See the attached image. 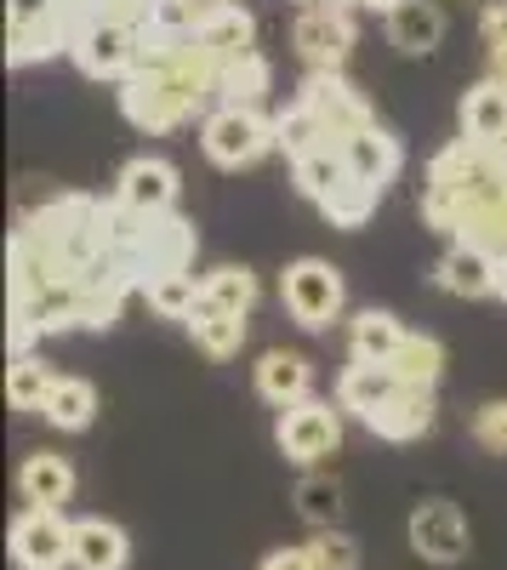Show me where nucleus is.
<instances>
[{"label":"nucleus","instance_id":"f03ea898","mask_svg":"<svg viewBox=\"0 0 507 570\" xmlns=\"http://www.w3.org/2000/svg\"><path fill=\"white\" fill-rule=\"evenodd\" d=\"M280 303L286 314L302 325V331H331L348 308V285H342V268L326 263V257H297L286 263L280 274Z\"/></svg>","mask_w":507,"mask_h":570},{"label":"nucleus","instance_id":"c9c22d12","mask_svg":"<svg viewBox=\"0 0 507 570\" xmlns=\"http://www.w3.org/2000/svg\"><path fill=\"white\" fill-rule=\"evenodd\" d=\"M58 12H63V0H7V29H29V23H46Z\"/></svg>","mask_w":507,"mask_h":570},{"label":"nucleus","instance_id":"cd10ccee","mask_svg":"<svg viewBox=\"0 0 507 570\" xmlns=\"http://www.w3.org/2000/svg\"><path fill=\"white\" fill-rule=\"evenodd\" d=\"M291 177H297V195L319 206V200H326L337 183H348V160H342L337 142H326V149H314V155L291 160Z\"/></svg>","mask_w":507,"mask_h":570},{"label":"nucleus","instance_id":"20e7f679","mask_svg":"<svg viewBox=\"0 0 507 570\" xmlns=\"http://www.w3.org/2000/svg\"><path fill=\"white\" fill-rule=\"evenodd\" d=\"M274 440L280 451L302 468H319L326 456H337L342 445V405L331 400H302V405H286L280 422H274Z\"/></svg>","mask_w":507,"mask_h":570},{"label":"nucleus","instance_id":"37998d69","mask_svg":"<svg viewBox=\"0 0 507 570\" xmlns=\"http://www.w3.org/2000/svg\"><path fill=\"white\" fill-rule=\"evenodd\" d=\"M496 155H501V160H507V137H501V142H496Z\"/></svg>","mask_w":507,"mask_h":570},{"label":"nucleus","instance_id":"ea45409f","mask_svg":"<svg viewBox=\"0 0 507 570\" xmlns=\"http://www.w3.org/2000/svg\"><path fill=\"white\" fill-rule=\"evenodd\" d=\"M496 297H501V303H507V252H501V257H496Z\"/></svg>","mask_w":507,"mask_h":570},{"label":"nucleus","instance_id":"473e14b6","mask_svg":"<svg viewBox=\"0 0 507 570\" xmlns=\"http://www.w3.org/2000/svg\"><path fill=\"white\" fill-rule=\"evenodd\" d=\"M206 7H211V0H149L143 23H149V29H160V35H177V40H195V29H200Z\"/></svg>","mask_w":507,"mask_h":570},{"label":"nucleus","instance_id":"bb28decb","mask_svg":"<svg viewBox=\"0 0 507 570\" xmlns=\"http://www.w3.org/2000/svg\"><path fill=\"white\" fill-rule=\"evenodd\" d=\"M394 376L405 389H439V376H445V343L439 337H417L410 331L405 348L394 354Z\"/></svg>","mask_w":507,"mask_h":570},{"label":"nucleus","instance_id":"f704fd0d","mask_svg":"<svg viewBox=\"0 0 507 570\" xmlns=\"http://www.w3.org/2000/svg\"><path fill=\"white\" fill-rule=\"evenodd\" d=\"M474 440L490 451V456H507V400H485L474 411Z\"/></svg>","mask_w":507,"mask_h":570},{"label":"nucleus","instance_id":"6e6552de","mask_svg":"<svg viewBox=\"0 0 507 570\" xmlns=\"http://www.w3.org/2000/svg\"><path fill=\"white\" fill-rule=\"evenodd\" d=\"M405 537H410V548H417L428 564H456V559H468V542H474L463 508L445 502V497H428V502L410 508Z\"/></svg>","mask_w":507,"mask_h":570},{"label":"nucleus","instance_id":"9d476101","mask_svg":"<svg viewBox=\"0 0 507 570\" xmlns=\"http://www.w3.org/2000/svg\"><path fill=\"white\" fill-rule=\"evenodd\" d=\"M251 376H257V394H262L274 411L314 400V360L297 354V348H268V354L257 360Z\"/></svg>","mask_w":507,"mask_h":570},{"label":"nucleus","instance_id":"4be33fe9","mask_svg":"<svg viewBox=\"0 0 507 570\" xmlns=\"http://www.w3.org/2000/svg\"><path fill=\"white\" fill-rule=\"evenodd\" d=\"M268 86H274V69L262 52H246V58H228L222 75H217V104H240V109H262L268 104Z\"/></svg>","mask_w":507,"mask_h":570},{"label":"nucleus","instance_id":"f3484780","mask_svg":"<svg viewBox=\"0 0 507 570\" xmlns=\"http://www.w3.org/2000/svg\"><path fill=\"white\" fill-rule=\"evenodd\" d=\"M445 40V12L439 0H399L388 12V46L405 58H428L434 46Z\"/></svg>","mask_w":507,"mask_h":570},{"label":"nucleus","instance_id":"ddd939ff","mask_svg":"<svg viewBox=\"0 0 507 570\" xmlns=\"http://www.w3.org/2000/svg\"><path fill=\"white\" fill-rule=\"evenodd\" d=\"M195 40L206 46L217 63L246 58V52H257V18L240 7V0H211L206 18H200V29H195Z\"/></svg>","mask_w":507,"mask_h":570},{"label":"nucleus","instance_id":"a211bd4d","mask_svg":"<svg viewBox=\"0 0 507 570\" xmlns=\"http://www.w3.org/2000/svg\"><path fill=\"white\" fill-rule=\"evenodd\" d=\"M18 491L29 508H63L74 497V468L58 451H29L18 468Z\"/></svg>","mask_w":507,"mask_h":570},{"label":"nucleus","instance_id":"a19ab883","mask_svg":"<svg viewBox=\"0 0 507 570\" xmlns=\"http://www.w3.org/2000/svg\"><path fill=\"white\" fill-rule=\"evenodd\" d=\"M354 7H371V12H382V18H388V12L399 7V0H354Z\"/></svg>","mask_w":507,"mask_h":570},{"label":"nucleus","instance_id":"dca6fc26","mask_svg":"<svg viewBox=\"0 0 507 570\" xmlns=\"http://www.w3.org/2000/svg\"><path fill=\"white\" fill-rule=\"evenodd\" d=\"M434 416H439L434 389H399L365 428H371V434H382V440H394V445H410V440H422L428 428H434Z\"/></svg>","mask_w":507,"mask_h":570},{"label":"nucleus","instance_id":"423d86ee","mask_svg":"<svg viewBox=\"0 0 507 570\" xmlns=\"http://www.w3.org/2000/svg\"><path fill=\"white\" fill-rule=\"evenodd\" d=\"M291 46L302 69H342L354 52V12L342 0H326V7H302L291 23Z\"/></svg>","mask_w":507,"mask_h":570},{"label":"nucleus","instance_id":"7ed1b4c3","mask_svg":"<svg viewBox=\"0 0 507 570\" xmlns=\"http://www.w3.org/2000/svg\"><path fill=\"white\" fill-rule=\"evenodd\" d=\"M297 104L314 109V120L331 131L337 149H342L354 131H365V126L377 120L371 104H365V91H359L342 69H308V75H302V91H297Z\"/></svg>","mask_w":507,"mask_h":570},{"label":"nucleus","instance_id":"58836bf2","mask_svg":"<svg viewBox=\"0 0 507 570\" xmlns=\"http://www.w3.org/2000/svg\"><path fill=\"white\" fill-rule=\"evenodd\" d=\"M490 80H496V86H507V40H501V46H490Z\"/></svg>","mask_w":507,"mask_h":570},{"label":"nucleus","instance_id":"c85d7f7f","mask_svg":"<svg viewBox=\"0 0 507 570\" xmlns=\"http://www.w3.org/2000/svg\"><path fill=\"white\" fill-rule=\"evenodd\" d=\"M377 200H382V188L348 177V183H337L331 195L319 200V217H326L331 228H365V223H371V212H377Z\"/></svg>","mask_w":507,"mask_h":570},{"label":"nucleus","instance_id":"1a4fd4ad","mask_svg":"<svg viewBox=\"0 0 507 570\" xmlns=\"http://www.w3.org/2000/svg\"><path fill=\"white\" fill-rule=\"evenodd\" d=\"M177 166L160 160V155H137L120 166L115 177V200L131 206V212H143V217H160V212H177Z\"/></svg>","mask_w":507,"mask_h":570},{"label":"nucleus","instance_id":"412c9836","mask_svg":"<svg viewBox=\"0 0 507 570\" xmlns=\"http://www.w3.org/2000/svg\"><path fill=\"white\" fill-rule=\"evenodd\" d=\"M143 303L160 320H182V325H189L200 314V279H195V268H160V274H149L143 279Z\"/></svg>","mask_w":507,"mask_h":570},{"label":"nucleus","instance_id":"72a5a7b5","mask_svg":"<svg viewBox=\"0 0 507 570\" xmlns=\"http://www.w3.org/2000/svg\"><path fill=\"white\" fill-rule=\"evenodd\" d=\"M308 553H314V564L319 570H359V542L348 537V531H314V542H308Z\"/></svg>","mask_w":507,"mask_h":570},{"label":"nucleus","instance_id":"2f4dec72","mask_svg":"<svg viewBox=\"0 0 507 570\" xmlns=\"http://www.w3.org/2000/svg\"><path fill=\"white\" fill-rule=\"evenodd\" d=\"M274 131H280L286 160H302V155H314V149H326V142H331V131L314 120V109H308V104L280 109V115H274Z\"/></svg>","mask_w":507,"mask_h":570},{"label":"nucleus","instance_id":"9b49d317","mask_svg":"<svg viewBox=\"0 0 507 570\" xmlns=\"http://www.w3.org/2000/svg\"><path fill=\"white\" fill-rule=\"evenodd\" d=\"M434 285L450 297H496V252L450 240L445 257L434 263Z\"/></svg>","mask_w":507,"mask_h":570},{"label":"nucleus","instance_id":"c756f323","mask_svg":"<svg viewBox=\"0 0 507 570\" xmlns=\"http://www.w3.org/2000/svg\"><path fill=\"white\" fill-rule=\"evenodd\" d=\"M52 365H46L40 354H12L7 365V400L12 411H46V394H52Z\"/></svg>","mask_w":507,"mask_h":570},{"label":"nucleus","instance_id":"2eb2a0df","mask_svg":"<svg viewBox=\"0 0 507 570\" xmlns=\"http://www.w3.org/2000/svg\"><path fill=\"white\" fill-rule=\"evenodd\" d=\"M69 559H74V570H126L131 542H126V531L115 525V519H103V513H86V519H74Z\"/></svg>","mask_w":507,"mask_h":570},{"label":"nucleus","instance_id":"f8f14e48","mask_svg":"<svg viewBox=\"0 0 507 570\" xmlns=\"http://www.w3.org/2000/svg\"><path fill=\"white\" fill-rule=\"evenodd\" d=\"M342 160H348V177H359V183H371V188H388L394 177H399V166H405V149H399V137L388 131V126H365V131H354L348 142H342Z\"/></svg>","mask_w":507,"mask_h":570},{"label":"nucleus","instance_id":"7c9ffc66","mask_svg":"<svg viewBox=\"0 0 507 570\" xmlns=\"http://www.w3.org/2000/svg\"><path fill=\"white\" fill-rule=\"evenodd\" d=\"M297 513L314 531H331L337 513H342V485L331 480V473H302L297 480Z\"/></svg>","mask_w":507,"mask_h":570},{"label":"nucleus","instance_id":"5701e85b","mask_svg":"<svg viewBox=\"0 0 507 570\" xmlns=\"http://www.w3.org/2000/svg\"><path fill=\"white\" fill-rule=\"evenodd\" d=\"M262 297V285L246 263H222L211 274H200V308H228V314H251Z\"/></svg>","mask_w":507,"mask_h":570},{"label":"nucleus","instance_id":"4c0bfd02","mask_svg":"<svg viewBox=\"0 0 507 570\" xmlns=\"http://www.w3.org/2000/svg\"><path fill=\"white\" fill-rule=\"evenodd\" d=\"M257 570H319V564H314V553H308V548H274Z\"/></svg>","mask_w":507,"mask_h":570},{"label":"nucleus","instance_id":"79ce46f5","mask_svg":"<svg viewBox=\"0 0 507 570\" xmlns=\"http://www.w3.org/2000/svg\"><path fill=\"white\" fill-rule=\"evenodd\" d=\"M302 7H326V0H302ZM342 7H354V0H342Z\"/></svg>","mask_w":507,"mask_h":570},{"label":"nucleus","instance_id":"0eeeda50","mask_svg":"<svg viewBox=\"0 0 507 570\" xmlns=\"http://www.w3.org/2000/svg\"><path fill=\"white\" fill-rule=\"evenodd\" d=\"M69 58L86 80H126L137 69V23H86L69 40Z\"/></svg>","mask_w":507,"mask_h":570},{"label":"nucleus","instance_id":"6ab92c4d","mask_svg":"<svg viewBox=\"0 0 507 570\" xmlns=\"http://www.w3.org/2000/svg\"><path fill=\"white\" fill-rule=\"evenodd\" d=\"M410 331L388 314V308H359L348 320V360H371V365H394V354L405 348Z\"/></svg>","mask_w":507,"mask_h":570},{"label":"nucleus","instance_id":"e433bc0d","mask_svg":"<svg viewBox=\"0 0 507 570\" xmlns=\"http://www.w3.org/2000/svg\"><path fill=\"white\" fill-rule=\"evenodd\" d=\"M479 35H485V46H501V40H507V0H485Z\"/></svg>","mask_w":507,"mask_h":570},{"label":"nucleus","instance_id":"aec40b11","mask_svg":"<svg viewBox=\"0 0 507 570\" xmlns=\"http://www.w3.org/2000/svg\"><path fill=\"white\" fill-rule=\"evenodd\" d=\"M456 120H463V137H474V142H496L507 137V86H496L490 75L479 80V86H468L463 91V109H456Z\"/></svg>","mask_w":507,"mask_h":570},{"label":"nucleus","instance_id":"f257e3e1","mask_svg":"<svg viewBox=\"0 0 507 570\" xmlns=\"http://www.w3.org/2000/svg\"><path fill=\"white\" fill-rule=\"evenodd\" d=\"M200 149L211 166L222 171H246L257 166L268 149H280V131H274V115L262 109H240V104H217L200 120Z\"/></svg>","mask_w":507,"mask_h":570},{"label":"nucleus","instance_id":"393cba45","mask_svg":"<svg viewBox=\"0 0 507 570\" xmlns=\"http://www.w3.org/2000/svg\"><path fill=\"white\" fill-rule=\"evenodd\" d=\"M40 416L52 428H63V434H80V428H91V416H98V389H91L86 376H58Z\"/></svg>","mask_w":507,"mask_h":570},{"label":"nucleus","instance_id":"4468645a","mask_svg":"<svg viewBox=\"0 0 507 570\" xmlns=\"http://www.w3.org/2000/svg\"><path fill=\"white\" fill-rule=\"evenodd\" d=\"M405 383L394 376V365H371V360H348L342 365V376H337V405L342 411H354L359 422H371L394 394H399Z\"/></svg>","mask_w":507,"mask_h":570},{"label":"nucleus","instance_id":"b1692460","mask_svg":"<svg viewBox=\"0 0 507 570\" xmlns=\"http://www.w3.org/2000/svg\"><path fill=\"white\" fill-rule=\"evenodd\" d=\"M69 23L63 12L58 18H46V23H29V29H7V63L12 69H29V63H46V58H58L69 52Z\"/></svg>","mask_w":507,"mask_h":570},{"label":"nucleus","instance_id":"a878e982","mask_svg":"<svg viewBox=\"0 0 507 570\" xmlns=\"http://www.w3.org/2000/svg\"><path fill=\"white\" fill-rule=\"evenodd\" d=\"M189 331H195V348H200L206 360H235V354L246 348V314L200 308V314L189 320Z\"/></svg>","mask_w":507,"mask_h":570},{"label":"nucleus","instance_id":"39448f33","mask_svg":"<svg viewBox=\"0 0 507 570\" xmlns=\"http://www.w3.org/2000/svg\"><path fill=\"white\" fill-rule=\"evenodd\" d=\"M69 542H74V519H63V508H23L12 519V564L18 570H69Z\"/></svg>","mask_w":507,"mask_h":570}]
</instances>
